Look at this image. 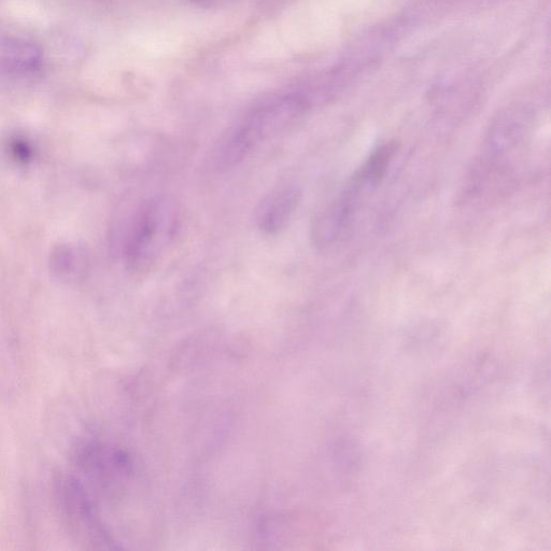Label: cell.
<instances>
[{
	"instance_id": "5b68a950",
	"label": "cell",
	"mask_w": 551,
	"mask_h": 551,
	"mask_svg": "<svg viewBox=\"0 0 551 551\" xmlns=\"http://www.w3.org/2000/svg\"><path fill=\"white\" fill-rule=\"evenodd\" d=\"M302 199L298 188L286 187L267 195L256 209L258 228L266 235H277L291 221Z\"/></svg>"
},
{
	"instance_id": "277c9868",
	"label": "cell",
	"mask_w": 551,
	"mask_h": 551,
	"mask_svg": "<svg viewBox=\"0 0 551 551\" xmlns=\"http://www.w3.org/2000/svg\"><path fill=\"white\" fill-rule=\"evenodd\" d=\"M525 108H511L502 112L490 126L486 138V150L493 160L515 150L525 140L531 125Z\"/></svg>"
},
{
	"instance_id": "3957f363",
	"label": "cell",
	"mask_w": 551,
	"mask_h": 551,
	"mask_svg": "<svg viewBox=\"0 0 551 551\" xmlns=\"http://www.w3.org/2000/svg\"><path fill=\"white\" fill-rule=\"evenodd\" d=\"M56 502L70 532L90 543L106 542L86 489L74 475H61L55 482Z\"/></svg>"
},
{
	"instance_id": "7a4b0ae2",
	"label": "cell",
	"mask_w": 551,
	"mask_h": 551,
	"mask_svg": "<svg viewBox=\"0 0 551 551\" xmlns=\"http://www.w3.org/2000/svg\"><path fill=\"white\" fill-rule=\"evenodd\" d=\"M308 108L305 97L291 95L253 112L224 141L218 151L219 165L224 168L234 166L263 141L286 133L304 117Z\"/></svg>"
},
{
	"instance_id": "8992f818",
	"label": "cell",
	"mask_w": 551,
	"mask_h": 551,
	"mask_svg": "<svg viewBox=\"0 0 551 551\" xmlns=\"http://www.w3.org/2000/svg\"><path fill=\"white\" fill-rule=\"evenodd\" d=\"M397 153L398 145L393 141L380 145L351 177L343 193L359 204L363 195L376 189L385 179Z\"/></svg>"
},
{
	"instance_id": "6da1fadb",
	"label": "cell",
	"mask_w": 551,
	"mask_h": 551,
	"mask_svg": "<svg viewBox=\"0 0 551 551\" xmlns=\"http://www.w3.org/2000/svg\"><path fill=\"white\" fill-rule=\"evenodd\" d=\"M180 226V209L171 197H153L141 205L126 245L130 270L138 275L150 272L175 242Z\"/></svg>"
},
{
	"instance_id": "ba28073f",
	"label": "cell",
	"mask_w": 551,
	"mask_h": 551,
	"mask_svg": "<svg viewBox=\"0 0 551 551\" xmlns=\"http://www.w3.org/2000/svg\"><path fill=\"white\" fill-rule=\"evenodd\" d=\"M5 54L9 62L24 69H34L40 62V52L25 41H9Z\"/></svg>"
},
{
	"instance_id": "52a82bcc",
	"label": "cell",
	"mask_w": 551,
	"mask_h": 551,
	"mask_svg": "<svg viewBox=\"0 0 551 551\" xmlns=\"http://www.w3.org/2000/svg\"><path fill=\"white\" fill-rule=\"evenodd\" d=\"M356 210L339 196L323 207L315 216L310 229L313 244L318 249H327L334 245L348 230Z\"/></svg>"
}]
</instances>
